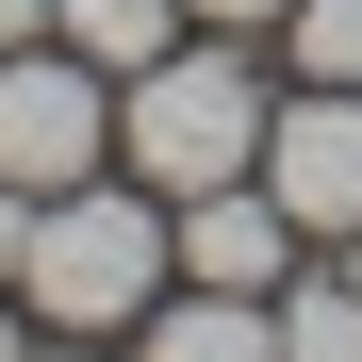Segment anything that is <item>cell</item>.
Segmentation results:
<instances>
[{
    "instance_id": "11",
    "label": "cell",
    "mask_w": 362,
    "mask_h": 362,
    "mask_svg": "<svg viewBox=\"0 0 362 362\" xmlns=\"http://www.w3.org/2000/svg\"><path fill=\"white\" fill-rule=\"evenodd\" d=\"M17 264H33V198L0 181V280H17Z\"/></svg>"
},
{
    "instance_id": "12",
    "label": "cell",
    "mask_w": 362,
    "mask_h": 362,
    "mask_svg": "<svg viewBox=\"0 0 362 362\" xmlns=\"http://www.w3.org/2000/svg\"><path fill=\"white\" fill-rule=\"evenodd\" d=\"M0 362H33V346H17V280H0Z\"/></svg>"
},
{
    "instance_id": "5",
    "label": "cell",
    "mask_w": 362,
    "mask_h": 362,
    "mask_svg": "<svg viewBox=\"0 0 362 362\" xmlns=\"http://www.w3.org/2000/svg\"><path fill=\"white\" fill-rule=\"evenodd\" d=\"M165 230H181V280H214V296H280L296 280V247H313V230H296L264 181H214V198H165Z\"/></svg>"
},
{
    "instance_id": "7",
    "label": "cell",
    "mask_w": 362,
    "mask_h": 362,
    "mask_svg": "<svg viewBox=\"0 0 362 362\" xmlns=\"http://www.w3.org/2000/svg\"><path fill=\"white\" fill-rule=\"evenodd\" d=\"M49 33H66L99 83H132V66H165V49L198 33V17H181V0H49Z\"/></svg>"
},
{
    "instance_id": "14",
    "label": "cell",
    "mask_w": 362,
    "mask_h": 362,
    "mask_svg": "<svg viewBox=\"0 0 362 362\" xmlns=\"http://www.w3.org/2000/svg\"><path fill=\"white\" fill-rule=\"evenodd\" d=\"M346 280H362V230H346Z\"/></svg>"
},
{
    "instance_id": "9",
    "label": "cell",
    "mask_w": 362,
    "mask_h": 362,
    "mask_svg": "<svg viewBox=\"0 0 362 362\" xmlns=\"http://www.w3.org/2000/svg\"><path fill=\"white\" fill-rule=\"evenodd\" d=\"M280 66L296 83H362V0H280Z\"/></svg>"
},
{
    "instance_id": "10",
    "label": "cell",
    "mask_w": 362,
    "mask_h": 362,
    "mask_svg": "<svg viewBox=\"0 0 362 362\" xmlns=\"http://www.w3.org/2000/svg\"><path fill=\"white\" fill-rule=\"evenodd\" d=\"M198 33H280V0H181Z\"/></svg>"
},
{
    "instance_id": "8",
    "label": "cell",
    "mask_w": 362,
    "mask_h": 362,
    "mask_svg": "<svg viewBox=\"0 0 362 362\" xmlns=\"http://www.w3.org/2000/svg\"><path fill=\"white\" fill-rule=\"evenodd\" d=\"M280 362H362V280H346V264H329V280H313V264L280 280Z\"/></svg>"
},
{
    "instance_id": "2",
    "label": "cell",
    "mask_w": 362,
    "mask_h": 362,
    "mask_svg": "<svg viewBox=\"0 0 362 362\" xmlns=\"http://www.w3.org/2000/svg\"><path fill=\"white\" fill-rule=\"evenodd\" d=\"M264 66L247 33H181L165 66L115 83V165L148 181V198H214V181H264Z\"/></svg>"
},
{
    "instance_id": "6",
    "label": "cell",
    "mask_w": 362,
    "mask_h": 362,
    "mask_svg": "<svg viewBox=\"0 0 362 362\" xmlns=\"http://www.w3.org/2000/svg\"><path fill=\"white\" fill-rule=\"evenodd\" d=\"M132 362H280V296H214V280H165Z\"/></svg>"
},
{
    "instance_id": "13",
    "label": "cell",
    "mask_w": 362,
    "mask_h": 362,
    "mask_svg": "<svg viewBox=\"0 0 362 362\" xmlns=\"http://www.w3.org/2000/svg\"><path fill=\"white\" fill-rule=\"evenodd\" d=\"M49 362H99V346H49Z\"/></svg>"
},
{
    "instance_id": "1",
    "label": "cell",
    "mask_w": 362,
    "mask_h": 362,
    "mask_svg": "<svg viewBox=\"0 0 362 362\" xmlns=\"http://www.w3.org/2000/svg\"><path fill=\"white\" fill-rule=\"evenodd\" d=\"M181 280V230L132 165H99L66 181V198H33V264H17V313L33 329H66V346H115V329H148V296Z\"/></svg>"
},
{
    "instance_id": "3",
    "label": "cell",
    "mask_w": 362,
    "mask_h": 362,
    "mask_svg": "<svg viewBox=\"0 0 362 362\" xmlns=\"http://www.w3.org/2000/svg\"><path fill=\"white\" fill-rule=\"evenodd\" d=\"M99 165H115V83L66 33L0 49V181H17V198H66V181H99Z\"/></svg>"
},
{
    "instance_id": "4",
    "label": "cell",
    "mask_w": 362,
    "mask_h": 362,
    "mask_svg": "<svg viewBox=\"0 0 362 362\" xmlns=\"http://www.w3.org/2000/svg\"><path fill=\"white\" fill-rule=\"evenodd\" d=\"M264 198L313 230V247L362 230V83H280V115H264Z\"/></svg>"
}]
</instances>
